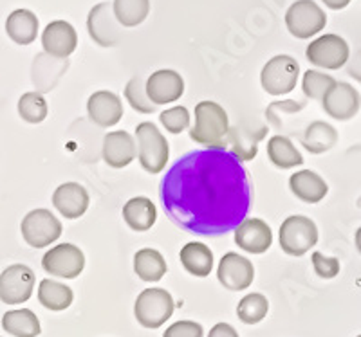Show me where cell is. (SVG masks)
<instances>
[{
  "instance_id": "6da1fadb",
  "label": "cell",
  "mask_w": 361,
  "mask_h": 337,
  "mask_svg": "<svg viewBox=\"0 0 361 337\" xmlns=\"http://www.w3.org/2000/svg\"><path fill=\"white\" fill-rule=\"evenodd\" d=\"M159 197L179 229L222 236L246 220L253 191L246 168L230 150L202 148L185 153L170 166Z\"/></svg>"
},
{
  "instance_id": "7a4b0ae2",
  "label": "cell",
  "mask_w": 361,
  "mask_h": 337,
  "mask_svg": "<svg viewBox=\"0 0 361 337\" xmlns=\"http://www.w3.org/2000/svg\"><path fill=\"white\" fill-rule=\"evenodd\" d=\"M230 120L224 108L215 101L195 105V125L190 128V139L206 148H228Z\"/></svg>"
},
{
  "instance_id": "3957f363",
  "label": "cell",
  "mask_w": 361,
  "mask_h": 337,
  "mask_svg": "<svg viewBox=\"0 0 361 337\" xmlns=\"http://www.w3.org/2000/svg\"><path fill=\"white\" fill-rule=\"evenodd\" d=\"M135 139H137V157L145 172L152 175L163 172L169 163L170 146L159 128L150 121H145L135 128Z\"/></svg>"
},
{
  "instance_id": "277c9868",
  "label": "cell",
  "mask_w": 361,
  "mask_h": 337,
  "mask_svg": "<svg viewBox=\"0 0 361 337\" xmlns=\"http://www.w3.org/2000/svg\"><path fill=\"white\" fill-rule=\"evenodd\" d=\"M176 303L164 288H145L134 303V316L145 329H159L172 317Z\"/></svg>"
},
{
  "instance_id": "5b68a950",
  "label": "cell",
  "mask_w": 361,
  "mask_h": 337,
  "mask_svg": "<svg viewBox=\"0 0 361 337\" xmlns=\"http://www.w3.org/2000/svg\"><path fill=\"white\" fill-rule=\"evenodd\" d=\"M280 247L289 256H304L318 243V227L309 217L293 215L280 226Z\"/></svg>"
},
{
  "instance_id": "8992f818",
  "label": "cell",
  "mask_w": 361,
  "mask_h": 337,
  "mask_svg": "<svg viewBox=\"0 0 361 337\" xmlns=\"http://www.w3.org/2000/svg\"><path fill=\"white\" fill-rule=\"evenodd\" d=\"M300 76V65L293 56H273L260 72V85L269 96H286L295 91Z\"/></svg>"
},
{
  "instance_id": "52a82bcc",
  "label": "cell",
  "mask_w": 361,
  "mask_h": 337,
  "mask_svg": "<svg viewBox=\"0 0 361 337\" xmlns=\"http://www.w3.org/2000/svg\"><path fill=\"white\" fill-rule=\"evenodd\" d=\"M305 58L314 67L325 70H338L349 62L350 47L340 34H322L309 44L305 49Z\"/></svg>"
},
{
  "instance_id": "ba28073f",
  "label": "cell",
  "mask_w": 361,
  "mask_h": 337,
  "mask_svg": "<svg viewBox=\"0 0 361 337\" xmlns=\"http://www.w3.org/2000/svg\"><path fill=\"white\" fill-rule=\"evenodd\" d=\"M286 25L293 37L307 40L324 31L327 15L314 0H296L286 13Z\"/></svg>"
},
{
  "instance_id": "9c48e42d",
  "label": "cell",
  "mask_w": 361,
  "mask_h": 337,
  "mask_svg": "<svg viewBox=\"0 0 361 337\" xmlns=\"http://www.w3.org/2000/svg\"><path fill=\"white\" fill-rule=\"evenodd\" d=\"M20 231L27 246L44 249L62 236V222L49 210H33L22 218Z\"/></svg>"
},
{
  "instance_id": "30bf717a",
  "label": "cell",
  "mask_w": 361,
  "mask_h": 337,
  "mask_svg": "<svg viewBox=\"0 0 361 337\" xmlns=\"http://www.w3.org/2000/svg\"><path fill=\"white\" fill-rule=\"evenodd\" d=\"M42 267L51 276L74 280L85 269V255L74 243H60L45 253L42 258Z\"/></svg>"
},
{
  "instance_id": "8fae6325",
  "label": "cell",
  "mask_w": 361,
  "mask_h": 337,
  "mask_svg": "<svg viewBox=\"0 0 361 337\" xmlns=\"http://www.w3.org/2000/svg\"><path fill=\"white\" fill-rule=\"evenodd\" d=\"M35 288V272L24 263H15L0 274V301L8 305L25 303Z\"/></svg>"
},
{
  "instance_id": "7c38bea8",
  "label": "cell",
  "mask_w": 361,
  "mask_h": 337,
  "mask_svg": "<svg viewBox=\"0 0 361 337\" xmlns=\"http://www.w3.org/2000/svg\"><path fill=\"white\" fill-rule=\"evenodd\" d=\"M322 105L329 117L336 121H349L360 112L361 96L350 83L336 82L322 99Z\"/></svg>"
},
{
  "instance_id": "4fadbf2b",
  "label": "cell",
  "mask_w": 361,
  "mask_h": 337,
  "mask_svg": "<svg viewBox=\"0 0 361 337\" xmlns=\"http://www.w3.org/2000/svg\"><path fill=\"white\" fill-rule=\"evenodd\" d=\"M267 127L259 121H250V123L235 125L230 128L228 134V146L230 152L237 157L240 163L253 160L259 153L260 141L266 137Z\"/></svg>"
},
{
  "instance_id": "5bb4252c",
  "label": "cell",
  "mask_w": 361,
  "mask_h": 337,
  "mask_svg": "<svg viewBox=\"0 0 361 337\" xmlns=\"http://www.w3.org/2000/svg\"><path fill=\"white\" fill-rule=\"evenodd\" d=\"M87 29L90 38L102 47L116 46L121 38L119 24L112 11V4L109 2H99L90 9L87 17Z\"/></svg>"
},
{
  "instance_id": "9a60e30c",
  "label": "cell",
  "mask_w": 361,
  "mask_h": 337,
  "mask_svg": "<svg viewBox=\"0 0 361 337\" xmlns=\"http://www.w3.org/2000/svg\"><path fill=\"white\" fill-rule=\"evenodd\" d=\"M217 278L221 285L228 291H244L255 280L253 263L243 255L228 253L222 256L217 269Z\"/></svg>"
},
{
  "instance_id": "2e32d148",
  "label": "cell",
  "mask_w": 361,
  "mask_h": 337,
  "mask_svg": "<svg viewBox=\"0 0 361 337\" xmlns=\"http://www.w3.org/2000/svg\"><path fill=\"white\" fill-rule=\"evenodd\" d=\"M42 47L45 54L60 60H67L78 47V34L76 29L66 20L51 22L42 33Z\"/></svg>"
},
{
  "instance_id": "e0dca14e",
  "label": "cell",
  "mask_w": 361,
  "mask_h": 337,
  "mask_svg": "<svg viewBox=\"0 0 361 337\" xmlns=\"http://www.w3.org/2000/svg\"><path fill=\"white\" fill-rule=\"evenodd\" d=\"M147 94L154 105H169L185 94V80L172 69L156 70L147 80Z\"/></svg>"
},
{
  "instance_id": "ac0fdd59",
  "label": "cell",
  "mask_w": 361,
  "mask_h": 337,
  "mask_svg": "<svg viewBox=\"0 0 361 337\" xmlns=\"http://www.w3.org/2000/svg\"><path fill=\"white\" fill-rule=\"evenodd\" d=\"M235 243L250 255H262L273 243V231L262 218H246L235 229Z\"/></svg>"
},
{
  "instance_id": "d6986e66",
  "label": "cell",
  "mask_w": 361,
  "mask_h": 337,
  "mask_svg": "<svg viewBox=\"0 0 361 337\" xmlns=\"http://www.w3.org/2000/svg\"><path fill=\"white\" fill-rule=\"evenodd\" d=\"M87 114H89V120L98 127H114L123 117V103L114 92L98 91L87 101Z\"/></svg>"
},
{
  "instance_id": "ffe728a7",
  "label": "cell",
  "mask_w": 361,
  "mask_h": 337,
  "mask_svg": "<svg viewBox=\"0 0 361 337\" xmlns=\"http://www.w3.org/2000/svg\"><path fill=\"white\" fill-rule=\"evenodd\" d=\"M103 160L111 168H125L137 155V143L125 130H116L103 137Z\"/></svg>"
},
{
  "instance_id": "44dd1931",
  "label": "cell",
  "mask_w": 361,
  "mask_h": 337,
  "mask_svg": "<svg viewBox=\"0 0 361 337\" xmlns=\"http://www.w3.org/2000/svg\"><path fill=\"white\" fill-rule=\"evenodd\" d=\"M89 193L78 182H66V184L58 186L53 195V206L60 215L69 220L83 217L85 211L89 210Z\"/></svg>"
},
{
  "instance_id": "7402d4cb",
  "label": "cell",
  "mask_w": 361,
  "mask_h": 337,
  "mask_svg": "<svg viewBox=\"0 0 361 337\" xmlns=\"http://www.w3.org/2000/svg\"><path fill=\"white\" fill-rule=\"evenodd\" d=\"M289 188L302 202L318 204L329 193V184L322 175L311 170H300L289 179Z\"/></svg>"
},
{
  "instance_id": "603a6c76",
  "label": "cell",
  "mask_w": 361,
  "mask_h": 337,
  "mask_svg": "<svg viewBox=\"0 0 361 337\" xmlns=\"http://www.w3.org/2000/svg\"><path fill=\"white\" fill-rule=\"evenodd\" d=\"M6 33L18 46H29L37 40L38 18L29 9H15L6 20Z\"/></svg>"
},
{
  "instance_id": "cb8c5ba5",
  "label": "cell",
  "mask_w": 361,
  "mask_h": 337,
  "mask_svg": "<svg viewBox=\"0 0 361 337\" xmlns=\"http://www.w3.org/2000/svg\"><path fill=\"white\" fill-rule=\"evenodd\" d=\"M180 263L186 272L195 278H206L214 269V253L206 243L190 242L179 253Z\"/></svg>"
},
{
  "instance_id": "d4e9b609",
  "label": "cell",
  "mask_w": 361,
  "mask_h": 337,
  "mask_svg": "<svg viewBox=\"0 0 361 337\" xmlns=\"http://www.w3.org/2000/svg\"><path fill=\"white\" fill-rule=\"evenodd\" d=\"M123 218L132 231L143 233L152 229L157 220V210L154 202L147 197H134L123 206Z\"/></svg>"
},
{
  "instance_id": "484cf974",
  "label": "cell",
  "mask_w": 361,
  "mask_h": 337,
  "mask_svg": "<svg viewBox=\"0 0 361 337\" xmlns=\"http://www.w3.org/2000/svg\"><path fill=\"white\" fill-rule=\"evenodd\" d=\"M338 139H340V136H338V130L333 125L325 123V121H312L305 128L302 144L312 155H322V153L333 150L336 146Z\"/></svg>"
},
{
  "instance_id": "4316f807",
  "label": "cell",
  "mask_w": 361,
  "mask_h": 337,
  "mask_svg": "<svg viewBox=\"0 0 361 337\" xmlns=\"http://www.w3.org/2000/svg\"><path fill=\"white\" fill-rule=\"evenodd\" d=\"M267 157H269L271 165L280 170L296 168V166L304 165L302 153L286 136H273L267 141Z\"/></svg>"
},
{
  "instance_id": "83f0119b",
  "label": "cell",
  "mask_w": 361,
  "mask_h": 337,
  "mask_svg": "<svg viewBox=\"0 0 361 337\" xmlns=\"http://www.w3.org/2000/svg\"><path fill=\"white\" fill-rule=\"evenodd\" d=\"M169 267L164 262L163 255L156 249H141L134 255V272L147 284H156L166 274Z\"/></svg>"
},
{
  "instance_id": "f1b7e54d",
  "label": "cell",
  "mask_w": 361,
  "mask_h": 337,
  "mask_svg": "<svg viewBox=\"0 0 361 337\" xmlns=\"http://www.w3.org/2000/svg\"><path fill=\"white\" fill-rule=\"evenodd\" d=\"M73 300V291H71V287H67L66 284H58V281L45 278V280H42L40 285H38V301H40L47 310L62 312V310L69 309Z\"/></svg>"
},
{
  "instance_id": "f546056e",
  "label": "cell",
  "mask_w": 361,
  "mask_h": 337,
  "mask_svg": "<svg viewBox=\"0 0 361 337\" xmlns=\"http://www.w3.org/2000/svg\"><path fill=\"white\" fill-rule=\"evenodd\" d=\"M2 329L13 337H37L42 332L37 314L29 309L6 312L2 316Z\"/></svg>"
},
{
  "instance_id": "4dcf8cb0",
  "label": "cell",
  "mask_w": 361,
  "mask_h": 337,
  "mask_svg": "<svg viewBox=\"0 0 361 337\" xmlns=\"http://www.w3.org/2000/svg\"><path fill=\"white\" fill-rule=\"evenodd\" d=\"M112 11L119 25L135 27L147 20L150 13V0H114Z\"/></svg>"
},
{
  "instance_id": "1f68e13d",
  "label": "cell",
  "mask_w": 361,
  "mask_h": 337,
  "mask_svg": "<svg viewBox=\"0 0 361 337\" xmlns=\"http://www.w3.org/2000/svg\"><path fill=\"white\" fill-rule=\"evenodd\" d=\"M267 312H269V301L260 292L247 294L238 301L237 316L246 325H257L267 316Z\"/></svg>"
},
{
  "instance_id": "d6a6232c",
  "label": "cell",
  "mask_w": 361,
  "mask_h": 337,
  "mask_svg": "<svg viewBox=\"0 0 361 337\" xmlns=\"http://www.w3.org/2000/svg\"><path fill=\"white\" fill-rule=\"evenodd\" d=\"M47 101L40 92H25L18 99V115L29 125H38L47 117Z\"/></svg>"
},
{
  "instance_id": "836d02e7",
  "label": "cell",
  "mask_w": 361,
  "mask_h": 337,
  "mask_svg": "<svg viewBox=\"0 0 361 337\" xmlns=\"http://www.w3.org/2000/svg\"><path fill=\"white\" fill-rule=\"evenodd\" d=\"M125 98H127V101L135 112L154 114L157 110V105H154L147 94V83L141 78H132L127 83V87H125Z\"/></svg>"
},
{
  "instance_id": "e575fe53",
  "label": "cell",
  "mask_w": 361,
  "mask_h": 337,
  "mask_svg": "<svg viewBox=\"0 0 361 337\" xmlns=\"http://www.w3.org/2000/svg\"><path fill=\"white\" fill-rule=\"evenodd\" d=\"M334 83H336V80H334L333 76L325 75L322 70L312 69L307 70L304 75V80H302V91H304V94L307 96V98L322 101V99L325 98V94L331 91V87H333Z\"/></svg>"
},
{
  "instance_id": "d590c367",
  "label": "cell",
  "mask_w": 361,
  "mask_h": 337,
  "mask_svg": "<svg viewBox=\"0 0 361 337\" xmlns=\"http://www.w3.org/2000/svg\"><path fill=\"white\" fill-rule=\"evenodd\" d=\"M159 121L170 134H180L190 127V112L186 107H172L161 112Z\"/></svg>"
},
{
  "instance_id": "8d00e7d4",
  "label": "cell",
  "mask_w": 361,
  "mask_h": 337,
  "mask_svg": "<svg viewBox=\"0 0 361 337\" xmlns=\"http://www.w3.org/2000/svg\"><path fill=\"white\" fill-rule=\"evenodd\" d=\"M304 108L302 103H296L293 99H283V101H275L267 107L266 117L271 125L275 128H282L283 125V115H291L296 114Z\"/></svg>"
},
{
  "instance_id": "74e56055",
  "label": "cell",
  "mask_w": 361,
  "mask_h": 337,
  "mask_svg": "<svg viewBox=\"0 0 361 337\" xmlns=\"http://www.w3.org/2000/svg\"><path fill=\"white\" fill-rule=\"evenodd\" d=\"M312 267H314L316 274L324 278V280H333L340 274V260L334 256H325L324 253L314 251L312 253Z\"/></svg>"
},
{
  "instance_id": "f35d334b",
  "label": "cell",
  "mask_w": 361,
  "mask_h": 337,
  "mask_svg": "<svg viewBox=\"0 0 361 337\" xmlns=\"http://www.w3.org/2000/svg\"><path fill=\"white\" fill-rule=\"evenodd\" d=\"M204 330L195 321H177L166 329L163 337H202Z\"/></svg>"
},
{
  "instance_id": "ab89813d",
  "label": "cell",
  "mask_w": 361,
  "mask_h": 337,
  "mask_svg": "<svg viewBox=\"0 0 361 337\" xmlns=\"http://www.w3.org/2000/svg\"><path fill=\"white\" fill-rule=\"evenodd\" d=\"M347 75L354 80V82L361 83V49L350 54L349 62H347Z\"/></svg>"
},
{
  "instance_id": "60d3db41",
  "label": "cell",
  "mask_w": 361,
  "mask_h": 337,
  "mask_svg": "<svg viewBox=\"0 0 361 337\" xmlns=\"http://www.w3.org/2000/svg\"><path fill=\"white\" fill-rule=\"evenodd\" d=\"M208 337H238V332L228 323H217L214 329L209 330Z\"/></svg>"
},
{
  "instance_id": "b9f144b4",
  "label": "cell",
  "mask_w": 361,
  "mask_h": 337,
  "mask_svg": "<svg viewBox=\"0 0 361 337\" xmlns=\"http://www.w3.org/2000/svg\"><path fill=\"white\" fill-rule=\"evenodd\" d=\"M325 6H327L329 9H334V11H341V9H345L347 6L353 2V0H322Z\"/></svg>"
},
{
  "instance_id": "7bdbcfd3",
  "label": "cell",
  "mask_w": 361,
  "mask_h": 337,
  "mask_svg": "<svg viewBox=\"0 0 361 337\" xmlns=\"http://www.w3.org/2000/svg\"><path fill=\"white\" fill-rule=\"evenodd\" d=\"M354 243H356V249H357V253H360V255H361V226L357 227V231H356V236H354Z\"/></svg>"
},
{
  "instance_id": "ee69618b",
  "label": "cell",
  "mask_w": 361,
  "mask_h": 337,
  "mask_svg": "<svg viewBox=\"0 0 361 337\" xmlns=\"http://www.w3.org/2000/svg\"><path fill=\"white\" fill-rule=\"evenodd\" d=\"M357 337H361V333H360V336H357Z\"/></svg>"
}]
</instances>
